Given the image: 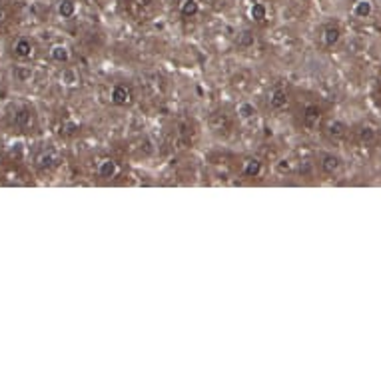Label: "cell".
<instances>
[{
  "label": "cell",
  "instance_id": "cell-18",
  "mask_svg": "<svg viewBox=\"0 0 381 381\" xmlns=\"http://www.w3.org/2000/svg\"><path fill=\"white\" fill-rule=\"evenodd\" d=\"M254 42H255V38H254V34L250 30H244L242 34H238V46L250 48V46H254Z\"/></svg>",
  "mask_w": 381,
  "mask_h": 381
},
{
  "label": "cell",
  "instance_id": "cell-5",
  "mask_svg": "<svg viewBox=\"0 0 381 381\" xmlns=\"http://www.w3.org/2000/svg\"><path fill=\"white\" fill-rule=\"evenodd\" d=\"M339 168H341L339 156H335V154H326L324 158H321V170H324L326 174H335Z\"/></svg>",
  "mask_w": 381,
  "mask_h": 381
},
{
  "label": "cell",
  "instance_id": "cell-16",
  "mask_svg": "<svg viewBox=\"0 0 381 381\" xmlns=\"http://www.w3.org/2000/svg\"><path fill=\"white\" fill-rule=\"evenodd\" d=\"M259 172H261V162H259V160L252 158V160H248V162H246V166H244V174L248 176V178H255V176H259Z\"/></svg>",
  "mask_w": 381,
  "mask_h": 381
},
{
  "label": "cell",
  "instance_id": "cell-3",
  "mask_svg": "<svg viewBox=\"0 0 381 381\" xmlns=\"http://www.w3.org/2000/svg\"><path fill=\"white\" fill-rule=\"evenodd\" d=\"M12 52H14L16 58H20V60H26V58L32 56L34 46H32V42L28 40V38H18V40L12 44Z\"/></svg>",
  "mask_w": 381,
  "mask_h": 381
},
{
  "label": "cell",
  "instance_id": "cell-21",
  "mask_svg": "<svg viewBox=\"0 0 381 381\" xmlns=\"http://www.w3.org/2000/svg\"><path fill=\"white\" fill-rule=\"evenodd\" d=\"M62 80H64L66 84H74V82H76V76H74V72H70V70H66V72L62 74Z\"/></svg>",
  "mask_w": 381,
  "mask_h": 381
},
{
  "label": "cell",
  "instance_id": "cell-11",
  "mask_svg": "<svg viewBox=\"0 0 381 381\" xmlns=\"http://www.w3.org/2000/svg\"><path fill=\"white\" fill-rule=\"evenodd\" d=\"M317 122H319V108L317 106H307L305 114H304V124L307 128H313V126H317Z\"/></svg>",
  "mask_w": 381,
  "mask_h": 381
},
{
  "label": "cell",
  "instance_id": "cell-9",
  "mask_svg": "<svg viewBox=\"0 0 381 381\" xmlns=\"http://www.w3.org/2000/svg\"><path fill=\"white\" fill-rule=\"evenodd\" d=\"M328 134H330L331 138L339 140V138H343V136L347 134V124L341 122V120H333V122L328 124Z\"/></svg>",
  "mask_w": 381,
  "mask_h": 381
},
{
  "label": "cell",
  "instance_id": "cell-1",
  "mask_svg": "<svg viewBox=\"0 0 381 381\" xmlns=\"http://www.w3.org/2000/svg\"><path fill=\"white\" fill-rule=\"evenodd\" d=\"M110 100L116 106H128L132 102V90L126 84H116L110 92Z\"/></svg>",
  "mask_w": 381,
  "mask_h": 381
},
{
  "label": "cell",
  "instance_id": "cell-10",
  "mask_svg": "<svg viewBox=\"0 0 381 381\" xmlns=\"http://www.w3.org/2000/svg\"><path fill=\"white\" fill-rule=\"evenodd\" d=\"M371 12H373V6L369 0H357L354 6V16H357V18H369Z\"/></svg>",
  "mask_w": 381,
  "mask_h": 381
},
{
  "label": "cell",
  "instance_id": "cell-22",
  "mask_svg": "<svg viewBox=\"0 0 381 381\" xmlns=\"http://www.w3.org/2000/svg\"><path fill=\"white\" fill-rule=\"evenodd\" d=\"M6 20V8L2 4V0H0V22H4Z\"/></svg>",
  "mask_w": 381,
  "mask_h": 381
},
{
  "label": "cell",
  "instance_id": "cell-7",
  "mask_svg": "<svg viewBox=\"0 0 381 381\" xmlns=\"http://www.w3.org/2000/svg\"><path fill=\"white\" fill-rule=\"evenodd\" d=\"M50 56H52V60H56V62L62 64V62H68L70 60V50L64 44H54L50 48Z\"/></svg>",
  "mask_w": 381,
  "mask_h": 381
},
{
  "label": "cell",
  "instance_id": "cell-12",
  "mask_svg": "<svg viewBox=\"0 0 381 381\" xmlns=\"http://www.w3.org/2000/svg\"><path fill=\"white\" fill-rule=\"evenodd\" d=\"M180 12H182V16L192 18L200 12V2L198 0H184V2L180 4Z\"/></svg>",
  "mask_w": 381,
  "mask_h": 381
},
{
  "label": "cell",
  "instance_id": "cell-8",
  "mask_svg": "<svg viewBox=\"0 0 381 381\" xmlns=\"http://www.w3.org/2000/svg\"><path fill=\"white\" fill-rule=\"evenodd\" d=\"M116 170H118V166H116V162L110 160V158H106V160H102V162L98 164V174L102 176V178H106V180L114 178V176H116Z\"/></svg>",
  "mask_w": 381,
  "mask_h": 381
},
{
  "label": "cell",
  "instance_id": "cell-13",
  "mask_svg": "<svg viewBox=\"0 0 381 381\" xmlns=\"http://www.w3.org/2000/svg\"><path fill=\"white\" fill-rule=\"evenodd\" d=\"M250 16H252V20H255V22L266 20V16H268V8H266V4H261V2H254V4L250 6Z\"/></svg>",
  "mask_w": 381,
  "mask_h": 381
},
{
  "label": "cell",
  "instance_id": "cell-20",
  "mask_svg": "<svg viewBox=\"0 0 381 381\" xmlns=\"http://www.w3.org/2000/svg\"><path fill=\"white\" fill-rule=\"evenodd\" d=\"M359 138H361L363 142H371V140L375 138V130L369 128V126H363V128L359 130Z\"/></svg>",
  "mask_w": 381,
  "mask_h": 381
},
{
  "label": "cell",
  "instance_id": "cell-15",
  "mask_svg": "<svg viewBox=\"0 0 381 381\" xmlns=\"http://www.w3.org/2000/svg\"><path fill=\"white\" fill-rule=\"evenodd\" d=\"M337 40H339V28L337 26H328L324 30V44L333 46V44H337Z\"/></svg>",
  "mask_w": 381,
  "mask_h": 381
},
{
  "label": "cell",
  "instance_id": "cell-2",
  "mask_svg": "<svg viewBox=\"0 0 381 381\" xmlns=\"http://www.w3.org/2000/svg\"><path fill=\"white\" fill-rule=\"evenodd\" d=\"M268 104H270V108L272 110H283L285 106H287V94H285V90L283 88H274V90H270V94H268Z\"/></svg>",
  "mask_w": 381,
  "mask_h": 381
},
{
  "label": "cell",
  "instance_id": "cell-6",
  "mask_svg": "<svg viewBox=\"0 0 381 381\" xmlns=\"http://www.w3.org/2000/svg\"><path fill=\"white\" fill-rule=\"evenodd\" d=\"M56 10L60 18H72L76 14V2L74 0H58Z\"/></svg>",
  "mask_w": 381,
  "mask_h": 381
},
{
  "label": "cell",
  "instance_id": "cell-4",
  "mask_svg": "<svg viewBox=\"0 0 381 381\" xmlns=\"http://www.w3.org/2000/svg\"><path fill=\"white\" fill-rule=\"evenodd\" d=\"M36 164H38V168H42V170L56 168L58 164H60V154L54 152V150H46V152H42V154L36 158Z\"/></svg>",
  "mask_w": 381,
  "mask_h": 381
},
{
  "label": "cell",
  "instance_id": "cell-17",
  "mask_svg": "<svg viewBox=\"0 0 381 381\" xmlns=\"http://www.w3.org/2000/svg\"><path fill=\"white\" fill-rule=\"evenodd\" d=\"M14 78L18 82H28L32 78V68L30 66H16L14 68Z\"/></svg>",
  "mask_w": 381,
  "mask_h": 381
},
{
  "label": "cell",
  "instance_id": "cell-19",
  "mask_svg": "<svg viewBox=\"0 0 381 381\" xmlns=\"http://www.w3.org/2000/svg\"><path fill=\"white\" fill-rule=\"evenodd\" d=\"M238 114L242 116L244 120H248V118H252V116H255V108H254V104H242L240 108H238Z\"/></svg>",
  "mask_w": 381,
  "mask_h": 381
},
{
  "label": "cell",
  "instance_id": "cell-14",
  "mask_svg": "<svg viewBox=\"0 0 381 381\" xmlns=\"http://www.w3.org/2000/svg\"><path fill=\"white\" fill-rule=\"evenodd\" d=\"M14 124L18 126V128H26V126H30L32 124V116H30V112L28 110H18L16 114H14Z\"/></svg>",
  "mask_w": 381,
  "mask_h": 381
}]
</instances>
